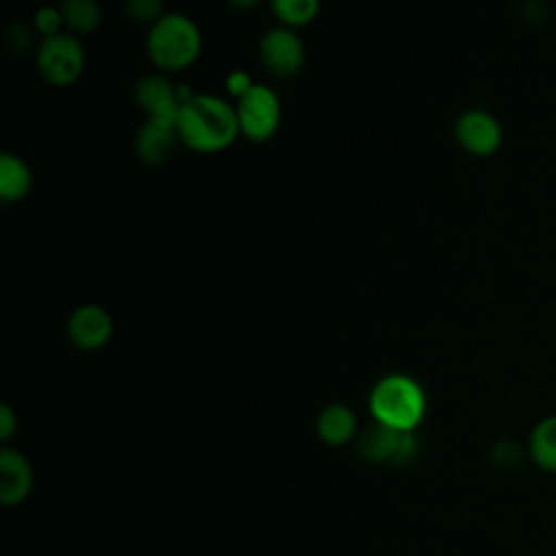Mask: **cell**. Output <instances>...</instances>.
I'll return each mask as SVG.
<instances>
[{"label":"cell","mask_w":556,"mask_h":556,"mask_svg":"<svg viewBox=\"0 0 556 556\" xmlns=\"http://www.w3.org/2000/svg\"><path fill=\"white\" fill-rule=\"evenodd\" d=\"M124 11L130 20L141 24H154L161 20L163 13V0H124Z\"/></svg>","instance_id":"d6986e66"},{"label":"cell","mask_w":556,"mask_h":556,"mask_svg":"<svg viewBox=\"0 0 556 556\" xmlns=\"http://www.w3.org/2000/svg\"><path fill=\"white\" fill-rule=\"evenodd\" d=\"M33 187V172L17 154L0 156V198L2 202H20Z\"/></svg>","instance_id":"5bb4252c"},{"label":"cell","mask_w":556,"mask_h":556,"mask_svg":"<svg viewBox=\"0 0 556 556\" xmlns=\"http://www.w3.org/2000/svg\"><path fill=\"white\" fill-rule=\"evenodd\" d=\"M239 130L248 141L263 143L269 141L282 117V106L276 91L267 85H254L243 98L237 100Z\"/></svg>","instance_id":"5b68a950"},{"label":"cell","mask_w":556,"mask_h":556,"mask_svg":"<svg viewBox=\"0 0 556 556\" xmlns=\"http://www.w3.org/2000/svg\"><path fill=\"white\" fill-rule=\"evenodd\" d=\"M15 428H17V419H15V413L7 406V404H2L0 406V439L2 441H9L11 437H13V432H15Z\"/></svg>","instance_id":"7402d4cb"},{"label":"cell","mask_w":556,"mask_h":556,"mask_svg":"<svg viewBox=\"0 0 556 556\" xmlns=\"http://www.w3.org/2000/svg\"><path fill=\"white\" fill-rule=\"evenodd\" d=\"M180 143L198 154H217L228 150L239 130L237 106L215 93H193L176 117Z\"/></svg>","instance_id":"6da1fadb"},{"label":"cell","mask_w":556,"mask_h":556,"mask_svg":"<svg viewBox=\"0 0 556 556\" xmlns=\"http://www.w3.org/2000/svg\"><path fill=\"white\" fill-rule=\"evenodd\" d=\"M33 489V469L28 458L11 447L0 452V500L4 506L22 504Z\"/></svg>","instance_id":"8fae6325"},{"label":"cell","mask_w":556,"mask_h":556,"mask_svg":"<svg viewBox=\"0 0 556 556\" xmlns=\"http://www.w3.org/2000/svg\"><path fill=\"white\" fill-rule=\"evenodd\" d=\"M65 332L78 350H100L113 334V319L106 308L98 304H83L67 317Z\"/></svg>","instance_id":"9c48e42d"},{"label":"cell","mask_w":556,"mask_h":556,"mask_svg":"<svg viewBox=\"0 0 556 556\" xmlns=\"http://www.w3.org/2000/svg\"><path fill=\"white\" fill-rule=\"evenodd\" d=\"M258 59L271 76L293 78L304 67L306 52L295 28L276 26L261 37Z\"/></svg>","instance_id":"8992f818"},{"label":"cell","mask_w":556,"mask_h":556,"mask_svg":"<svg viewBox=\"0 0 556 556\" xmlns=\"http://www.w3.org/2000/svg\"><path fill=\"white\" fill-rule=\"evenodd\" d=\"M180 143L176 122L161 117H146L135 135V152L148 165H163Z\"/></svg>","instance_id":"30bf717a"},{"label":"cell","mask_w":556,"mask_h":556,"mask_svg":"<svg viewBox=\"0 0 556 556\" xmlns=\"http://www.w3.org/2000/svg\"><path fill=\"white\" fill-rule=\"evenodd\" d=\"M226 91L232 96V98H243L256 83H252V76L243 70H232L228 76H226Z\"/></svg>","instance_id":"44dd1931"},{"label":"cell","mask_w":556,"mask_h":556,"mask_svg":"<svg viewBox=\"0 0 556 556\" xmlns=\"http://www.w3.org/2000/svg\"><path fill=\"white\" fill-rule=\"evenodd\" d=\"M371 417L397 430H415L426 413L421 384L406 374L382 376L369 391Z\"/></svg>","instance_id":"3957f363"},{"label":"cell","mask_w":556,"mask_h":556,"mask_svg":"<svg viewBox=\"0 0 556 556\" xmlns=\"http://www.w3.org/2000/svg\"><path fill=\"white\" fill-rule=\"evenodd\" d=\"M258 2H261V0H228V4L235 7V9H239V11H250V9H254Z\"/></svg>","instance_id":"603a6c76"},{"label":"cell","mask_w":556,"mask_h":556,"mask_svg":"<svg viewBox=\"0 0 556 556\" xmlns=\"http://www.w3.org/2000/svg\"><path fill=\"white\" fill-rule=\"evenodd\" d=\"M491 460L502 469H515L521 463V450L510 441H497L491 450Z\"/></svg>","instance_id":"ffe728a7"},{"label":"cell","mask_w":556,"mask_h":556,"mask_svg":"<svg viewBox=\"0 0 556 556\" xmlns=\"http://www.w3.org/2000/svg\"><path fill=\"white\" fill-rule=\"evenodd\" d=\"M33 26L35 30L46 39V37H54V35H61L63 28H65V20H63V13H61V7H50V4H43L35 11L33 15Z\"/></svg>","instance_id":"ac0fdd59"},{"label":"cell","mask_w":556,"mask_h":556,"mask_svg":"<svg viewBox=\"0 0 556 556\" xmlns=\"http://www.w3.org/2000/svg\"><path fill=\"white\" fill-rule=\"evenodd\" d=\"M530 456L543 471H556V415H547L534 426Z\"/></svg>","instance_id":"2e32d148"},{"label":"cell","mask_w":556,"mask_h":556,"mask_svg":"<svg viewBox=\"0 0 556 556\" xmlns=\"http://www.w3.org/2000/svg\"><path fill=\"white\" fill-rule=\"evenodd\" d=\"M458 146L471 156H491L500 150L504 132L500 122L482 109L465 111L454 126Z\"/></svg>","instance_id":"ba28073f"},{"label":"cell","mask_w":556,"mask_h":556,"mask_svg":"<svg viewBox=\"0 0 556 556\" xmlns=\"http://www.w3.org/2000/svg\"><path fill=\"white\" fill-rule=\"evenodd\" d=\"M404 432L406 430H397V428H391V426L374 419L365 430H361L356 434V450H358L361 458H365L369 463L393 465Z\"/></svg>","instance_id":"7c38bea8"},{"label":"cell","mask_w":556,"mask_h":556,"mask_svg":"<svg viewBox=\"0 0 556 556\" xmlns=\"http://www.w3.org/2000/svg\"><path fill=\"white\" fill-rule=\"evenodd\" d=\"M39 76L52 87L76 83L85 70V48L72 33H61L41 39L35 54Z\"/></svg>","instance_id":"277c9868"},{"label":"cell","mask_w":556,"mask_h":556,"mask_svg":"<svg viewBox=\"0 0 556 556\" xmlns=\"http://www.w3.org/2000/svg\"><path fill=\"white\" fill-rule=\"evenodd\" d=\"M146 52L163 74L182 72L191 67L202 52L200 28L182 13H165L150 26Z\"/></svg>","instance_id":"7a4b0ae2"},{"label":"cell","mask_w":556,"mask_h":556,"mask_svg":"<svg viewBox=\"0 0 556 556\" xmlns=\"http://www.w3.org/2000/svg\"><path fill=\"white\" fill-rule=\"evenodd\" d=\"M317 434L328 445H345L358 434L354 410L345 404H328L317 417Z\"/></svg>","instance_id":"4fadbf2b"},{"label":"cell","mask_w":556,"mask_h":556,"mask_svg":"<svg viewBox=\"0 0 556 556\" xmlns=\"http://www.w3.org/2000/svg\"><path fill=\"white\" fill-rule=\"evenodd\" d=\"M269 4L278 22L289 28L306 26L319 13V0H269Z\"/></svg>","instance_id":"e0dca14e"},{"label":"cell","mask_w":556,"mask_h":556,"mask_svg":"<svg viewBox=\"0 0 556 556\" xmlns=\"http://www.w3.org/2000/svg\"><path fill=\"white\" fill-rule=\"evenodd\" d=\"M61 13L65 28L72 35H89L102 24V9L98 0H63Z\"/></svg>","instance_id":"9a60e30c"},{"label":"cell","mask_w":556,"mask_h":556,"mask_svg":"<svg viewBox=\"0 0 556 556\" xmlns=\"http://www.w3.org/2000/svg\"><path fill=\"white\" fill-rule=\"evenodd\" d=\"M135 102L148 117L176 122L180 106L193 96L185 85H176L165 74H148L135 83Z\"/></svg>","instance_id":"52a82bcc"}]
</instances>
